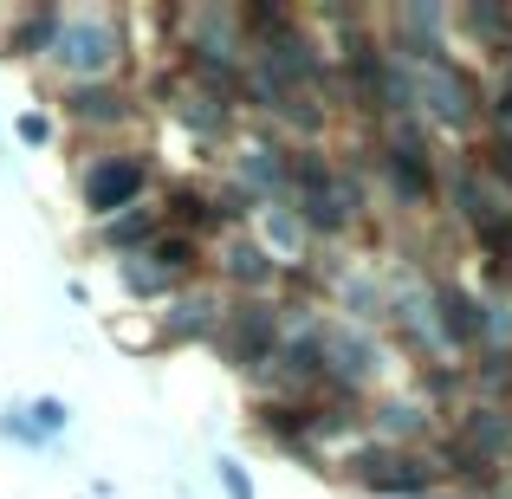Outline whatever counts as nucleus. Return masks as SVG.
Listing matches in <instances>:
<instances>
[{"label": "nucleus", "mask_w": 512, "mask_h": 499, "mask_svg": "<svg viewBox=\"0 0 512 499\" xmlns=\"http://www.w3.org/2000/svg\"><path fill=\"white\" fill-rule=\"evenodd\" d=\"M422 91H428V104H435V117L448 130H467L474 124V85H467V72H454L448 59H435V65H422Z\"/></svg>", "instance_id": "8"}, {"label": "nucleus", "mask_w": 512, "mask_h": 499, "mask_svg": "<svg viewBox=\"0 0 512 499\" xmlns=\"http://www.w3.org/2000/svg\"><path fill=\"white\" fill-rule=\"evenodd\" d=\"M286 188L299 195V227H312V234H344L357 221V182L338 175L318 150L286 156Z\"/></svg>", "instance_id": "3"}, {"label": "nucleus", "mask_w": 512, "mask_h": 499, "mask_svg": "<svg viewBox=\"0 0 512 499\" xmlns=\"http://www.w3.org/2000/svg\"><path fill=\"white\" fill-rule=\"evenodd\" d=\"M506 441H512V422H500L493 409H474V415L461 422V448L474 454V461H487V467L506 461Z\"/></svg>", "instance_id": "12"}, {"label": "nucleus", "mask_w": 512, "mask_h": 499, "mask_svg": "<svg viewBox=\"0 0 512 499\" xmlns=\"http://www.w3.org/2000/svg\"><path fill=\"white\" fill-rule=\"evenodd\" d=\"M20 409H26V428H33V435L46 441V448L65 435V428H72V409H65L59 396H33V402H20Z\"/></svg>", "instance_id": "15"}, {"label": "nucleus", "mask_w": 512, "mask_h": 499, "mask_svg": "<svg viewBox=\"0 0 512 499\" xmlns=\"http://www.w3.org/2000/svg\"><path fill=\"white\" fill-rule=\"evenodd\" d=\"M13 137H20L26 150H46V143H52V117L46 111H20V117H13Z\"/></svg>", "instance_id": "17"}, {"label": "nucleus", "mask_w": 512, "mask_h": 499, "mask_svg": "<svg viewBox=\"0 0 512 499\" xmlns=\"http://www.w3.org/2000/svg\"><path fill=\"white\" fill-rule=\"evenodd\" d=\"M46 59L59 65L72 85H104V78L117 72V59H124V20H117V13H104V7L65 13V20H59V39H52Z\"/></svg>", "instance_id": "1"}, {"label": "nucleus", "mask_w": 512, "mask_h": 499, "mask_svg": "<svg viewBox=\"0 0 512 499\" xmlns=\"http://www.w3.org/2000/svg\"><path fill=\"white\" fill-rule=\"evenodd\" d=\"M227 305L214 299V292H175L169 318H163V344H188V337H214Z\"/></svg>", "instance_id": "11"}, {"label": "nucleus", "mask_w": 512, "mask_h": 499, "mask_svg": "<svg viewBox=\"0 0 512 499\" xmlns=\"http://www.w3.org/2000/svg\"><path fill=\"white\" fill-rule=\"evenodd\" d=\"M435 305H441V331H448V344H474V337H480V305L467 299L461 286H435Z\"/></svg>", "instance_id": "14"}, {"label": "nucleus", "mask_w": 512, "mask_h": 499, "mask_svg": "<svg viewBox=\"0 0 512 499\" xmlns=\"http://www.w3.org/2000/svg\"><path fill=\"white\" fill-rule=\"evenodd\" d=\"M65 124L78 130H117L130 124V98L104 78V85H65Z\"/></svg>", "instance_id": "7"}, {"label": "nucleus", "mask_w": 512, "mask_h": 499, "mask_svg": "<svg viewBox=\"0 0 512 499\" xmlns=\"http://www.w3.org/2000/svg\"><path fill=\"white\" fill-rule=\"evenodd\" d=\"M221 273L234 279V286H247V299H260V292L279 279V253L260 247V240H247V234H234L227 253H221Z\"/></svg>", "instance_id": "10"}, {"label": "nucleus", "mask_w": 512, "mask_h": 499, "mask_svg": "<svg viewBox=\"0 0 512 499\" xmlns=\"http://www.w3.org/2000/svg\"><path fill=\"white\" fill-rule=\"evenodd\" d=\"M428 499H461V493H428Z\"/></svg>", "instance_id": "20"}, {"label": "nucleus", "mask_w": 512, "mask_h": 499, "mask_svg": "<svg viewBox=\"0 0 512 499\" xmlns=\"http://www.w3.org/2000/svg\"><path fill=\"white\" fill-rule=\"evenodd\" d=\"M279 312L266 299H234L221 312V325H214V350H221L234 370H266L273 363V350H279Z\"/></svg>", "instance_id": "5"}, {"label": "nucleus", "mask_w": 512, "mask_h": 499, "mask_svg": "<svg viewBox=\"0 0 512 499\" xmlns=\"http://www.w3.org/2000/svg\"><path fill=\"white\" fill-rule=\"evenodd\" d=\"M214 480H221V493H227V499H260V487H253V474L234 461V454H221V461H214Z\"/></svg>", "instance_id": "16"}, {"label": "nucleus", "mask_w": 512, "mask_h": 499, "mask_svg": "<svg viewBox=\"0 0 512 499\" xmlns=\"http://www.w3.org/2000/svg\"><path fill=\"white\" fill-rule=\"evenodd\" d=\"M344 474L370 499H428L441 487V467L409 441H370V448L344 454Z\"/></svg>", "instance_id": "2"}, {"label": "nucleus", "mask_w": 512, "mask_h": 499, "mask_svg": "<svg viewBox=\"0 0 512 499\" xmlns=\"http://www.w3.org/2000/svg\"><path fill=\"white\" fill-rule=\"evenodd\" d=\"M59 20H65L59 7H33V13H20V26H13L7 52H13V59H46L52 39H59Z\"/></svg>", "instance_id": "13"}, {"label": "nucleus", "mask_w": 512, "mask_h": 499, "mask_svg": "<svg viewBox=\"0 0 512 499\" xmlns=\"http://www.w3.org/2000/svg\"><path fill=\"white\" fill-rule=\"evenodd\" d=\"M0 435H7V441H20V448H33V454L46 448V441H39L33 428H26V409H7V415H0Z\"/></svg>", "instance_id": "19"}, {"label": "nucleus", "mask_w": 512, "mask_h": 499, "mask_svg": "<svg viewBox=\"0 0 512 499\" xmlns=\"http://www.w3.org/2000/svg\"><path fill=\"white\" fill-rule=\"evenodd\" d=\"M150 195V156L137 150H111V156H91L85 175H78V201H85L91 221H111L124 208H143Z\"/></svg>", "instance_id": "4"}, {"label": "nucleus", "mask_w": 512, "mask_h": 499, "mask_svg": "<svg viewBox=\"0 0 512 499\" xmlns=\"http://www.w3.org/2000/svg\"><path fill=\"white\" fill-rule=\"evenodd\" d=\"M487 163H493V175L512 188V130H493V143H487Z\"/></svg>", "instance_id": "18"}, {"label": "nucleus", "mask_w": 512, "mask_h": 499, "mask_svg": "<svg viewBox=\"0 0 512 499\" xmlns=\"http://www.w3.org/2000/svg\"><path fill=\"white\" fill-rule=\"evenodd\" d=\"M383 169H389V182H396V195L409 201V208L435 201V163H428V150H422L415 130H396V137L383 143Z\"/></svg>", "instance_id": "6"}, {"label": "nucleus", "mask_w": 512, "mask_h": 499, "mask_svg": "<svg viewBox=\"0 0 512 499\" xmlns=\"http://www.w3.org/2000/svg\"><path fill=\"white\" fill-rule=\"evenodd\" d=\"M163 234V208L156 201H143V208H124V214H111V221H98V247L104 253H124V260H137L150 240Z\"/></svg>", "instance_id": "9"}]
</instances>
